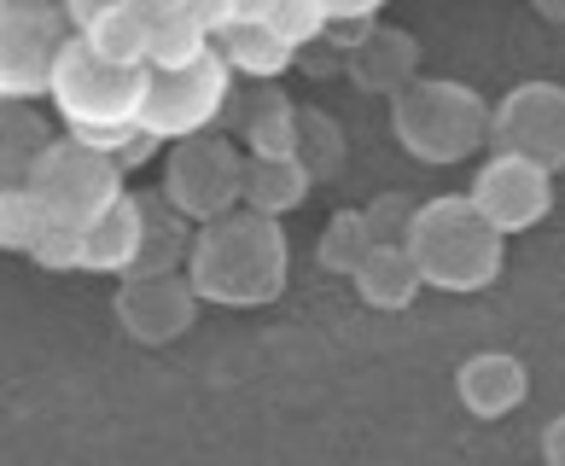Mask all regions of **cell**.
<instances>
[{"mask_svg": "<svg viewBox=\"0 0 565 466\" xmlns=\"http://www.w3.org/2000/svg\"><path fill=\"white\" fill-rule=\"evenodd\" d=\"M181 274H186V286H193L199 304L263 309V304H275L291 280V240L275 216L227 210V216L193 227Z\"/></svg>", "mask_w": 565, "mask_h": 466, "instance_id": "cell-1", "label": "cell"}, {"mask_svg": "<svg viewBox=\"0 0 565 466\" xmlns=\"http://www.w3.org/2000/svg\"><path fill=\"white\" fill-rule=\"evenodd\" d=\"M403 251L420 268V286L437 292H484L501 280V263H508V240L478 216L467 193L414 204L403 227Z\"/></svg>", "mask_w": 565, "mask_h": 466, "instance_id": "cell-2", "label": "cell"}, {"mask_svg": "<svg viewBox=\"0 0 565 466\" xmlns=\"http://www.w3.org/2000/svg\"><path fill=\"white\" fill-rule=\"evenodd\" d=\"M140 94H146V71L106 65V59H94L76 35L58 47V65L47 76V99H53L58 123H65V135L99 146V152H117V146L135 135Z\"/></svg>", "mask_w": 565, "mask_h": 466, "instance_id": "cell-3", "label": "cell"}, {"mask_svg": "<svg viewBox=\"0 0 565 466\" xmlns=\"http://www.w3.org/2000/svg\"><path fill=\"white\" fill-rule=\"evenodd\" d=\"M391 135L403 140L408 158L449 169V163H467L490 140V105L455 76H414L391 99Z\"/></svg>", "mask_w": 565, "mask_h": 466, "instance_id": "cell-4", "label": "cell"}, {"mask_svg": "<svg viewBox=\"0 0 565 466\" xmlns=\"http://www.w3.org/2000/svg\"><path fill=\"white\" fill-rule=\"evenodd\" d=\"M24 187L41 204V216L58 222V227H88L111 199L129 193L117 158L88 146V140H76V135H53L47 146H41V152L30 158V169H24Z\"/></svg>", "mask_w": 565, "mask_h": 466, "instance_id": "cell-5", "label": "cell"}, {"mask_svg": "<svg viewBox=\"0 0 565 466\" xmlns=\"http://www.w3.org/2000/svg\"><path fill=\"white\" fill-rule=\"evenodd\" d=\"M227 99H234V71L222 59H199L186 71H146V94H140V135L163 140H193V135H211Z\"/></svg>", "mask_w": 565, "mask_h": 466, "instance_id": "cell-6", "label": "cell"}, {"mask_svg": "<svg viewBox=\"0 0 565 466\" xmlns=\"http://www.w3.org/2000/svg\"><path fill=\"white\" fill-rule=\"evenodd\" d=\"M239 181H245V152L239 140L227 135H193L175 140L170 163H163V204L175 210L181 222H216L227 210H239Z\"/></svg>", "mask_w": 565, "mask_h": 466, "instance_id": "cell-7", "label": "cell"}, {"mask_svg": "<svg viewBox=\"0 0 565 466\" xmlns=\"http://www.w3.org/2000/svg\"><path fill=\"white\" fill-rule=\"evenodd\" d=\"M65 41L71 30L53 0H0V105H35L47 94Z\"/></svg>", "mask_w": 565, "mask_h": 466, "instance_id": "cell-8", "label": "cell"}, {"mask_svg": "<svg viewBox=\"0 0 565 466\" xmlns=\"http://www.w3.org/2000/svg\"><path fill=\"white\" fill-rule=\"evenodd\" d=\"M490 140L495 152L531 158L554 176L565 163V88L559 82H519V88H508L490 112Z\"/></svg>", "mask_w": 565, "mask_h": 466, "instance_id": "cell-9", "label": "cell"}, {"mask_svg": "<svg viewBox=\"0 0 565 466\" xmlns=\"http://www.w3.org/2000/svg\"><path fill=\"white\" fill-rule=\"evenodd\" d=\"M472 210L484 216L501 240L508 233H525L554 210V176L531 158H513V152H495L484 169L472 176Z\"/></svg>", "mask_w": 565, "mask_h": 466, "instance_id": "cell-10", "label": "cell"}, {"mask_svg": "<svg viewBox=\"0 0 565 466\" xmlns=\"http://www.w3.org/2000/svg\"><path fill=\"white\" fill-rule=\"evenodd\" d=\"M117 321L140 345H170L199 321V298L186 274H122L117 280Z\"/></svg>", "mask_w": 565, "mask_h": 466, "instance_id": "cell-11", "label": "cell"}, {"mask_svg": "<svg viewBox=\"0 0 565 466\" xmlns=\"http://www.w3.org/2000/svg\"><path fill=\"white\" fill-rule=\"evenodd\" d=\"M455 396L472 420H508L513 409H525L531 396V373L519 356L508 350H478L455 368Z\"/></svg>", "mask_w": 565, "mask_h": 466, "instance_id": "cell-12", "label": "cell"}, {"mask_svg": "<svg viewBox=\"0 0 565 466\" xmlns=\"http://www.w3.org/2000/svg\"><path fill=\"white\" fill-rule=\"evenodd\" d=\"M140 245H146V204L135 193H122L82 227V268L122 280V274L140 268Z\"/></svg>", "mask_w": 565, "mask_h": 466, "instance_id": "cell-13", "label": "cell"}, {"mask_svg": "<svg viewBox=\"0 0 565 466\" xmlns=\"http://www.w3.org/2000/svg\"><path fill=\"white\" fill-rule=\"evenodd\" d=\"M344 71L355 88H367V94H403L414 76H420V47H414V35L408 30H362L355 35V47L344 53Z\"/></svg>", "mask_w": 565, "mask_h": 466, "instance_id": "cell-14", "label": "cell"}, {"mask_svg": "<svg viewBox=\"0 0 565 466\" xmlns=\"http://www.w3.org/2000/svg\"><path fill=\"white\" fill-rule=\"evenodd\" d=\"M350 286H355V298H362L367 309L391 315V309H408L414 298H420V268L408 263L403 240H380L362 257V268L350 274Z\"/></svg>", "mask_w": 565, "mask_h": 466, "instance_id": "cell-15", "label": "cell"}, {"mask_svg": "<svg viewBox=\"0 0 565 466\" xmlns=\"http://www.w3.org/2000/svg\"><path fill=\"white\" fill-rule=\"evenodd\" d=\"M316 176L298 163V158H245V181H239V210H257V216H291Z\"/></svg>", "mask_w": 565, "mask_h": 466, "instance_id": "cell-16", "label": "cell"}, {"mask_svg": "<svg viewBox=\"0 0 565 466\" xmlns=\"http://www.w3.org/2000/svg\"><path fill=\"white\" fill-rule=\"evenodd\" d=\"M216 59L234 76H250V82H275L280 71L298 65V53H291L268 24H234V30H222L216 35Z\"/></svg>", "mask_w": 565, "mask_h": 466, "instance_id": "cell-17", "label": "cell"}, {"mask_svg": "<svg viewBox=\"0 0 565 466\" xmlns=\"http://www.w3.org/2000/svg\"><path fill=\"white\" fill-rule=\"evenodd\" d=\"M76 41L88 47L94 59H106V65H122V71H146V18L129 12L117 0L94 18L88 30H76Z\"/></svg>", "mask_w": 565, "mask_h": 466, "instance_id": "cell-18", "label": "cell"}, {"mask_svg": "<svg viewBox=\"0 0 565 466\" xmlns=\"http://www.w3.org/2000/svg\"><path fill=\"white\" fill-rule=\"evenodd\" d=\"M211 53H216L211 30H199L186 12L146 24V71H186V65H199V59H211Z\"/></svg>", "mask_w": 565, "mask_h": 466, "instance_id": "cell-19", "label": "cell"}, {"mask_svg": "<svg viewBox=\"0 0 565 466\" xmlns=\"http://www.w3.org/2000/svg\"><path fill=\"white\" fill-rule=\"evenodd\" d=\"M245 158H298V105H286V94L257 99L245 117Z\"/></svg>", "mask_w": 565, "mask_h": 466, "instance_id": "cell-20", "label": "cell"}, {"mask_svg": "<svg viewBox=\"0 0 565 466\" xmlns=\"http://www.w3.org/2000/svg\"><path fill=\"white\" fill-rule=\"evenodd\" d=\"M373 245H380V240H373V227H367L362 210H339V216L321 227V240H316V263L327 274H355Z\"/></svg>", "mask_w": 565, "mask_h": 466, "instance_id": "cell-21", "label": "cell"}, {"mask_svg": "<svg viewBox=\"0 0 565 466\" xmlns=\"http://www.w3.org/2000/svg\"><path fill=\"white\" fill-rule=\"evenodd\" d=\"M41 227H47V216H41V204L30 199V187H0V251H24L30 257Z\"/></svg>", "mask_w": 565, "mask_h": 466, "instance_id": "cell-22", "label": "cell"}, {"mask_svg": "<svg viewBox=\"0 0 565 466\" xmlns=\"http://www.w3.org/2000/svg\"><path fill=\"white\" fill-rule=\"evenodd\" d=\"M298 163L309 176H327V169L344 163V135L339 123L321 117V112H298Z\"/></svg>", "mask_w": 565, "mask_h": 466, "instance_id": "cell-23", "label": "cell"}, {"mask_svg": "<svg viewBox=\"0 0 565 466\" xmlns=\"http://www.w3.org/2000/svg\"><path fill=\"white\" fill-rule=\"evenodd\" d=\"M263 24L275 30L291 53H303V47H316V41L327 35V12H321V0H275Z\"/></svg>", "mask_w": 565, "mask_h": 466, "instance_id": "cell-24", "label": "cell"}, {"mask_svg": "<svg viewBox=\"0 0 565 466\" xmlns=\"http://www.w3.org/2000/svg\"><path fill=\"white\" fill-rule=\"evenodd\" d=\"M30 257H35L41 268H82V227L47 222V227H41V240L30 245Z\"/></svg>", "mask_w": 565, "mask_h": 466, "instance_id": "cell-25", "label": "cell"}, {"mask_svg": "<svg viewBox=\"0 0 565 466\" xmlns=\"http://www.w3.org/2000/svg\"><path fill=\"white\" fill-rule=\"evenodd\" d=\"M186 18L199 30H211V41H216L222 30H234V0H186Z\"/></svg>", "mask_w": 565, "mask_h": 466, "instance_id": "cell-26", "label": "cell"}, {"mask_svg": "<svg viewBox=\"0 0 565 466\" xmlns=\"http://www.w3.org/2000/svg\"><path fill=\"white\" fill-rule=\"evenodd\" d=\"M385 0H321L327 24H367V18H380Z\"/></svg>", "mask_w": 565, "mask_h": 466, "instance_id": "cell-27", "label": "cell"}, {"mask_svg": "<svg viewBox=\"0 0 565 466\" xmlns=\"http://www.w3.org/2000/svg\"><path fill=\"white\" fill-rule=\"evenodd\" d=\"M106 7H117V0H58V12H65V30L76 35V30H88Z\"/></svg>", "mask_w": 565, "mask_h": 466, "instance_id": "cell-28", "label": "cell"}, {"mask_svg": "<svg viewBox=\"0 0 565 466\" xmlns=\"http://www.w3.org/2000/svg\"><path fill=\"white\" fill-rule=\"evenodd\" d=\"M542 466H565V414H554L542 432Z\"/></svg>", "mask_w": 565, "mask_h": 466, "instance_id": "cell-29", "label": "cell"}, {"mask_svg": "<svg viewBox=\"0 0 565 466\" xmlns=\"http://www.w3.org/2000/svg\"><path fill=\"white\" fill-rule=\"evenodd\" d=\"M129 12H140L146 24H158V18H175V12H186V0H122Z\"/></svg>", "mask_w": 565, "mask_h": 466, "instance_id": "cell-30", "label": "cell"}, {"mask_svg": "<svg viewBox=\"0 0 565 466\" xmlns=\"http://www.w3.org/2000/svg\"><path fill=\"white\" fill-rule=\"evenodd\" d=\"M275 0H234V24H263Z\"/></svg>", "mask_w": 565, "mask_h": 466, "instance_id": "cell-31", "label": "cell"}, {"mask_svg": "<svg viewBox=\"0 0 565 466\" xmlns=\"http://www.w3.org/2000/svg\"><path fill=\"white\" fill-rule=\"evenodd\" d=\"M542 12H554V18H565V0H536Z\"/></svg>", "mask_w": 565, "mask_h": 466, "instance_id": "cell-32", "label": "cell"}]
</instances>
